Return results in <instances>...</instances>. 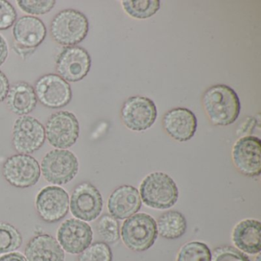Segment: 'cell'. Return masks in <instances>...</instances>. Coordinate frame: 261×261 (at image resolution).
Returning a JSON list of instances; mask_svg holds the SVG:
<instances>
[{
  "instance_id": "cell-31",
  "label": "cell",
  "mask_w": 261,
  "mask_h": 261,
  "mask_svg": "<svg viewBox=\"0 0 261 261\" xmlns=\"http://www.w3.org/2000/svg\"><path fill=\"white\" fill-rule=\"evenodd\" d=\"M10 82L6 74L0 70V103L4 101L10 91Z\"/></svg>"
},
{
  "instance_id": "cell-17",
  "label": "cell",
  "mask_w": 261,
  "mask_h": 261,
  "mask_svg": "<svg viewBox=\"0 0 261 261\" xmlns=\"http://www.w3.org/2000/svg\"><path fill=\"white\" fill-rule=\"evenodd\" d=\"M142 207V200L137 188L123 185L110 195L108 208L110 215L117 220H124L136 215Z\"/></svg>"
},
{
  "instance_id": "cell-24",
  "label": "cell",
  "mask_w": 261,
  "mask_h": 261,
  "mask_svg": "<svg viewBox=\"0 0 261 261\" xmlns=\"http://www.w3.org/2000/svg\"><path fill=\"white\" fill-rule=\"evenodd\" d=\"M22 244L19 230L10 223L0 221V254L12 253Z\"/></svg>"
},
{
  "instance_id": "cell-30",
  "label": "cell",
  "mask_w": 261,
  "mask_h": 261,
  "mask_svg": "<svg viewBox=\"0 0 261 261\" xmlns=\"http://www.w3.org/2000/svg\"><path fill=\"white\" fill-rule=\"evenodd\" d=\"M17 13L8 1L0 0V30H7L16 23Z\"/></svg>"
},
{
  "instance_id": "cell-13",
  "label": "cell",
  "mask_w": 261,
  "mask_h": 261,
  "mask_svg": "<svg viewBox=\"0 0 261 261\" xmlns=\"http://www.w3.org/2000/svg\"><path fill=\"white\" fill-rule=\"evenodd\" d=\"M233 165L242 175L257 177L261 173V141L258 137L245 136L233 145Z\"/></svg>"
},
{
  "instance_id": "cell-3",
  "label": "cell",
  "mask_w": 261,
  "mask_h": 261,
  "mask_svg": "<svg viewBox=\"0 0 261 261\" xmlns=\"http://www.w3.org/2000/svg\"><path fill=\"white\" fill-rule=\"evenodd\" d=\"M89 31V22L84 13L68 9L58 13L51 23L53 40L64 46H75L85 40Z\"/></svg>"
},
{
  "instance_id": "cell-23",
  "label": "cell",
  "mask_w": 261,
  "mask_h": 261,
  "mask_svg": "<svg viewBox=\"0 0 261 261\" xmlns=\"http://www.w3.org/2000/svg\"><path fill=\"white\" fill-rule=\"evenodd\" d=\"M122 7L126 14L137 19L153 16L160 9V0H123Z\"/></svg>"
},
{
  "instance_id": "cell-34",
  "label": "cell",
  "mask_w": 261,
  "mask_h": 261,
  "mask_svg": "<svg viewBox=\"0 0 261 261\" xmlns=\"http://www.w3.org/2000/svg\"><path fill=\"white\" fill-rule=\"evenodd\" d=\"M254 261H260V254L259 253H258L257 256H256Z\"/></svg>"
},
{
  "instance_id": "cell-21",
  "label": "cell",
  "mask_w": 261,
  "mask_h": 261,
  "mask_svg": "<svg viewBox=\"0 0 261 261\" xmlns=\"http://www.w3.org/2000/svg\"><path fill=\"white\" fill-rule=\"evenodd\" d=\"M7 98L10 111L21 117L34 111L38 102L34 88L25 82H18L13 85L10 88Z\"/></svg>"
},
{
  "instance_id": "cell-25",
  "label": "cell",
  "mask_w": 261,
  "mask_h": 261,
  "mask_svg": "<svg viewBox=\"0 0 261 261\" xmlns=\"http://www.w3.org/2000/svg\"><path fill=\"white\" fill-rule=\"evenodd\" d=\"M212 252L207 244L199 241L186 243L180 248L176 261H211Z\"/></svg>"
},
{
  "instance_id": "cell-7",
  "label": "cell",
  "mask_w": 261,
  "mask_h": 261,
  "mask_svg": "<svg viewBox=\"0 0 261 261\" xmlns=\"http://www.w3.org/2000/svg\"><path fill=\"white\" fill-rule=\"evenodd\" d=\"M3 175L11 186L25 189L39 182L41 168L39 162L32 155L16 154L6 160L3 166Z\"/></svg>"
},
{
  "instance_id": "cell-6",
  "label": "cell",
  "mask_w": 261,
  "mask_h": 261,
  "mask_svg": "<svg viewBox=\"0 0 261 261\" xmlns=\"http://www.w3.org/2000/svg\"><path fill=\"white\" fill-rule=\"evenodd\" d=\"M45 136L53 147L66 149L75 144L80 134L77 117L69 111H59L48 118Z\"/></svg>"
},
{
  "instance_id": "cell-18",
  "label": "cell",
  "mask_w": 261,
  "mask_h": 261,
  "mask_svg": "<svg viewBox=\"0 0 261 261\" xmlns=\"http://www.w3.org/2000/svg\"><path fill=\"white\" fill-rule=\"evenodd\" d=\"M27 261H65V250L57 240L48 233L32 238L25 248Z\"/></svg>"
},
{
  "instance_id": "cell-5",
  "label": "cell",
  "mask_w": 261,
  "mask_h": 261,
  "mask_svg": "<svg viewBox=\"0 0 261 261\" xmlns=\"http://www.w3.org/2000/svg\"><path fill=\"white\" fill-rule=\"evenodd\" d=\"M41 173L48 182L56 186L68 184L77 175V156L67 149H53L42 159Z\"/></svg>"
},
{
  "instance_id": "cell-28",
  "label": "cell",
  "mask_w": 261,
  "mask_h": 261,
  "mask_svg": "<svg viewBox=\"0 0 261 261\" xmlns=\"http://www.w3.org/2000/svg\"><path fill=\"white\" fill-rule=\"evenodd\" d=\"M19 8L31 15H44L49 13L56 5L55 0H19Z\"/></svg>"
},
{
  "instance_id": "cell-27",
  "label": "cell",
  "mask_w": 261,
  "mask_h": 261,
  "mask_svg": "<svg viewBox=\"0 0 261 261\" xmlns=\"http://www.w3.org/2000/svg\"><path fill=\"white\" fill-rule=\"evenodd\" d=\"M112 250L109 244L103 241L91 244L77 257V261H112Z\"/></svg>"
},
{
  "instance_id": "cell-26",
  "label": "cell",
  "mask_w": 261,
  "mask_h": 261,
  "mask_svg": "<svg viewBox=\"0 0 261 261\" xmlns=\"http://www.w3.org/2000/svg\"><path fill=\"white\" fill-rule=\"evenodd\" d=\"M97 231L103 242L112 244L120 238V224L112 215L105 214L100 217L97 223Z\"/></svg>"
},
{
  "instance_id": "cell-19",
  "label": "cell",
  "mask_w": 261,
  "mask_h": 261,
  "mask_svg": "<svg viewBox=\"0 0 261 261\" xmlns=\"http://www.w3.org/2000/svg\"><path fill=\"white\" fill-rule=\"evenodd\" d=\"M232 241L237 249L248 254H257L261 250L260 221L245 219L233 227Z\"/></svg>"
},
{
  "instance_id": "cell-32",
  "label": "cell",
  "mask_w": 261,
  "mask_h": 261,
  "mask_svg": "<svg viewBox=\"0 0 261 261\" xmlns=\"http://www.w3.org/2000/svg\"><path fill=\"white\" fill-rule=\"evenodd\" d=\"M8 56V45L6 42V39L0 35V66L6 62Z\"/></svg>"
},
{
  "instance_id": "cell-8",
  "label": "cell",
  "mask_w": 261,
  "mask_h": 261,
  "mask_svg": "<svg viewBox=\"0 0 261 261\" xmlns=\"http://www.w3.org/2000/svg\"><path fill=\"white\" fill-rule=\"evenodd\" d=\"M100 191L89 181L77 185L70 198L69 210L74 218L85 222L97 219L103 210Z\"/></svg>"
},
{
  "instance_id": "cell-29",
  "label": "cell",
  "mask_w": 261,
  "mask_h": 261,
  "mask_svg": "<svg viewBox=\"0 0 261 261\" xmlns=\"http://www.w3.org/2000/svg\"><path fill=\"white\" fill-rule=\"evenodd\" d=\"M211 261H250L248 256L236 247L221 246L216 247L212 253Z\"/></svg>"
},
{
  "instance_id": "cell-10",
  "label": "cell",
  "mask_w": 261,
  "mask_h": 261,
  "mask_svg": "<svg viewBox=\"0 0 261 261\" xmlns=\"http://www.w3.org/2000/svg\"><path fill=\"white\" fill-rule=\"evenodd\" d=\"M45 129L42 123L32 116L16 119L13 126V144L19 154H32L45 144Z\"/></svg>"
},
{
  "instance_id": "cell-9",
  "label": "cell",
  "mask_w": 261,
  "mask_h": 261,
  "mask_svg": "<svg viewBox=\"0 0 261 261\" xmlns=\"http://www.w3.org/2000/svg\"><path fill=\"white\" fill-rule=\"evenodd\" d=\"M120 116L123 124L133 131H144L155 123L158 111L153 100L143 96H134L125 100Z\"/></svg>"
},
{
  "instance_id": "cell-1",
  "label": "cell",
  "mask_w": 261,
  "mask_h": 261,
  "mask_svg": "<svg viewBox=\"0 0 261 261\" xmlns=\"http://www.w3.org/2000/svg\"><path fill=\"white\" fill-rule=\"evenodd\" d=\"M202 105L211 123L215 126L233 124L241 111L238 94L225 85H215L207 88L203 94Z\"/></svg>"
},
{
  "instance_id": "cell-14",
  "label": "cell",
  "mask_w": 261,
  "mask_h": 261,
  "mask_svg": "<svg viewBox=\"0 0 261 261\" xmlns=\"http://www.w3.org/2000/svg\"><path fill=\"white\" fill-rule=\"evenodd\" d=\"M57 241L67 253L80 254L92 243V228L85 221L69 218L59 226Z\"/></svg>"
},
{
  "instance_id": "cell-4",
  "label": "cell",
  "mask_w": 261,
  "mask_h": 261,
  "mask_svg": "<svg viewBox=\"0 0 261 261\" xmlns=\"http://www.w3.org/2000/svg\"><path fill=\"white\" fill-rule=\"evenodd\" d=\"M157 237L156 221L148 214H136L126 218L122 225V241L134 251L147 250L153 245Z\"/></svg>"
},
{
  "instance_id": "cell-33",
  "label": "cell",
  "mask_w": 261,
  "mask_h": 261,
  "mask_svg": "<svg viewBox=\"0 0 261 261\" xmlns=\"http://www.w3.org/2000/svg\"><path fill=\"white\" fill-rule=\"evenodd\" d=\"M0 261H27V258L19 252H12L0 256Z\"/></svg>"
},
{
  "instance_id": "cell-22",
  "label": "cell",
  "mask_w": 261,
  "mask_h": 261,
  "mask_svg": "<svg viewBox=\"0 0 261 261\" xmlns=\"http://www.w3.org/2000/svg\"><path fill=\"white\" fill-rule=\"evenodd\" d=\"M157 231L162 238L175 240L181 238L187 230V221L178 211H168L159 218Z\"/></svg>"
},
{
  "instance_id": "cell-11",
  "label": "cell",
  "mask_w": 261,
  "mask_h": 261,
  "mask_svg": "<svg viewBox=\"0 0 261 261\" xmlns=\"http://www.w3.org/2000/svg\"><path fill=\"white\" fill-rule=\"evenodd\" d=\"M35 204L42 221L56 223L68 215L70 197L67 191L60 186H46L38 194Z\"/></svg>"
},
{
  "instance_id": "cell-2",
  "label": "cell",
  "mask_w": 261,
  "mask_h": 261,
  "mask_svg": "<svg viewBox=\"0 0 261 261\" xmlns=\"http://www.w3.org/2000/svg\"><path fill=\"white\" fill-rule=\"evenodd\" d=\"M139 192L142 201L155 209L170 208L178 198L176 183L164 172H152L147 175L142 181Z\"/></svg>"
},
{
  "instance_id": "cell-12",
  "label": "cell",
  "mask_w": 261,
  "mask_h": 261,
  "mask_svg": "<svg viewBox=\"0 0 261 261\" xmlns=\"http://www.w3.org/2000/svg\"><path fill=\"white\" fill-rule=\"evenodd\" d=\"M34 90L39 101L50 109L64 108L72 98L68 82L56 74L42 76L35 84Z\"/></svg>"
},
{
  "instance_id": "cell-15",
  "label": "cell",
  "mask_w": 261,
  "mask_h": 261,
  "mask_svg": "<svg viewBox=\"0 0 261 261\" xmlns=\"http://www.w3.org/2000/svg\"><path fill=\"white\" fill-rule=\"evenodd\" d=\"M91 67V58L85 48L80 46L65 48L58 56L56 69L67 82H80L85 79Z\"/></svg>"
},
{
  "instance_id": "cell-16",
  "label": "cell",
  "mask_w": 261,
  "mask_h": 261,
  "mask_svg": "<svg viewBox=\"0 0 261 261\" xmlns=\"http://www.w3.org/2000/svg\"><path fill=\"white\" fill-rule=\"evenodd\" d=\"M195 114L186 108L169 110L163 116V126L169 137L178 142L190 140L197 130Z\"/></svg>"
},
{
  "instance_id": "cell-20",
  "label": "cell",
  "mask_w": 261,
  "mask_h": 261,
  "mask_svg": "<svg viewBox=\"0 0 261 261\" xmlns=\"http://www.w3.org/2000/svg\"><path fill=\"white\" fill-rule=\"evenodd\" d=\"M13 34L18 44L25 48H33L39 46L45 40L47 30L39 18L25 16L15 23Z\"/></svg>"
}]
</instances>
